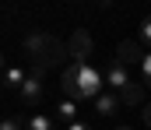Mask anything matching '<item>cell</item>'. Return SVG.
Segmentation results:
<instances>
[{
    "label": "cell",
    "mask_w": 151,
    "mask_h": 130,
    "mask_svg": "<svg viewBox=\"0 0 151 130\" xmlns=\"http://www.w3.org/2000/svg\"><path fill=\"white\" fill-rule=\"evenodd\" d=\"M141 42H148V46H151V14L141 21Z\"/></svg>",
    "instance_id": "cell-11"
},
{
    "label": "cell",
    "mask_w": 151,
    "mask_h": 130,
    "mask_svg": "<svg viewBox=\"0 0 151 130\" xmlns=\"http://www.w3.org/2000/svg\"><path fill=\"white\" fill-rule=\"evenodd\" d=\"M102 78H106V85L113 88V91L127 102V106H141V88L130 81V70H127L119 60H113V63L106 67V74H102Z\"/></svg>",
    "instance_id": "cell-3"
},
{
    "label": "cell",
    "mask_w": 151,
    "mask_h": 130,
    "mask_svg": "<svg viewBox=\"0 0 151 130\" xmlns=\"http://www.w3.org/2000/svg\"><path fill=\"white\" fill-rule=\"evenodd\" d=\"M56 113H60L63 123H77V102H74V98H63V102L56 106Z\"/></svg>",
    "instance_id": "cell-8"
},
{
    "label": "cell",
    "mask_w": 151,
    "mask_h": 130,
    "mask_svg": "<svg viewBox=\"0 0 151 130\" xmlns=\"http://www.w3.org/2000/svg\"><path fill=\"white\" fill-rule=\"evenodd\" d=\"M116 60L123 63V67H130V63H141L144 60V49L137 42H130V39H123V42L116 46Z\"/></svg>",
    "instance_id": "cell-6"
},
{
    "label": "cell",
    "mask_w": 151,
    "mask_h": 130,
    "mask_svg": "<svg viewBox=\"0 0 151 130\" xmlns=\"http://www.w3.org/2000/svg\"><path fill=\"white\" fill-rule=\"evenodd\" d=\"M25 130H56V127H53V120H49L46 113H35V116L25 123Z\"/></svg>",
    "instance_id": "cell-10"
},
{
    "label": "cell",
    "mask_w": 151,
    "mask_h": 130,
    "mask_svg": "<svg viewBox=\"0 0 151 130\" xmlns=\"http://www.w3.org/2000/svg\"><path fill=\"white\" fill-rule=\"evenodd\" d=\"M67 130H91V127H88V123H81V120H77V123H67Z\"/></svg>",
    "instance_id": "cell-14"
},
{
    "label": "cell",
    "mask_w": 151,
    "mask_h": 130,
    "mask_svg": "<svg viewBox=\"0 0 151 130\" xmlns=\"http://www.w3.org/2000/svg\"><path fill=\"white\" fill-rule=\"evenodd\" d=\"M102 81L106 78L84 60H70L63 67V95L74 98V102H95L102 95Z\"/></svg>",
    "instance_id": "cell-1"
},
{
    "label": "cell",
    "mask_w": 151,
    "mask_h": 130,
    "mask_svg": "<svg viewBox=\"0 0 151 130\" xmlns=\"http://www.w3.org/2000/svg\"><path fill=\"white\" fill-rule=\"evenodd\" d=\"M141 74H144V81L151 85V49L144 53V60H141Z\"/></svg>",
    "instance_id": "cell-12"
},
{
    "label": "cell",
    "mask_w": 151,
    "mask_h": 130,
    "mask_svg": "<svg viewBox=\"0 0 151 130\" xmlns=\"http://www.w3.org/2000/svg\"><path fill=\"white\" fill-rule=\"evenodd\" d=\"M67 53H70L74 60H84V63H88V56H91V39H88V32H84V28H77L74 35H70Z\"/></svg>",
    "instance_id": "cell-5"
},
{
    "label": "cell",
    "mask_w": 151,
    "mask_h": 130,
    "mask_svg": "<svg viewBox=\"0 0 151 130\" xmlns=\"http://www.w3.org/2000/svg\"><path fill=\"white\" fill-rule=\"evenodd\" d=\"M119 106H123V98H119L116 91H102V95L95 98V113H99V116H116Z\"/></svg>",
    "instance_id": "cell-7"
},
{
    "label": "cell",
    "mask_w": 151,
    "mask_h": 130,
    "mask_svg": "<svg viewBox=\"0 0 151 130\" xmlns=\"http://www.w3.org/2000/svg\"><path fill=\"white\" fill-rule=\"evenodd\" d=\"M25 53L32 56L35 70L42 74V70H46L49 63H56V60H60V56H63L67 49H63V46L56 42L53 35H28V39H25Z\"/></svg>",
    "instance_id": "cell-2"
},
{
    "label": "cell",
    "mask_w": 151,
    "mask_h": 130,
    "mask_svg": "<svg viewBox=\"0 0 151 130\" xmlns=\"http://www.w3.org/2000/svg\"><path fill=\"white\" fill-rule=\"evenodd\" d=\"M4 70H7V63H4V56H0V74H4Z\"/></svg>",
    "instance_id": "cell-16"
},
{
    "label": "cell",
    "mask_w": 151,
    "mask_h": 130,
    "mask_svg": "<svg viewBox=\"0 0 151 130\" xmlns=\"http://www.w3.org/2000/svg\"><path fill=\"white\" fill-rule=\"evenodd\" d=\"M18 98H21V106H39V98H42V74L39 70H32L25 78V85L18 88Z\"/></svg>",
    "instance_id": "cell-4"
},
{
    "label": "cell",
    "mask_w": 151,
    "mask_h": 130,
    "mask_svg": "<svg viewBox=\"0 0 151 130\" xmlns=\"http://www.w3.org/2000/svg\"><path fill=\"white\" fill-rule=\"evenodd\" d=\"M141 116H144V123H148V130H151V106H144V113H141Z\"/></svg>",
    "instance_id": "cell-15"
},
{
    "label": "cell",
    "mask_w": 151,
    "mask_h": 130,
    "mask_svg": "<svg viewBox=\"0 0 151 130\" xmlns=\"http://www.w3.org/2000/svg\"><path fill=\"white\" fill-rule=\"evenodd\" d=\"M25 78H28V74H25L21 67H7V70H4V85H7V88H21Z\"/></svg>",
    "instance_id": "cell-9"
},
{
    "label": "cell",
    "mask_w": 151,
    "mask_h": 130,
    "mask_svg": "<svg viewBox=\"0 0 151 130\" xmlns=\"http://www.w3.org/2000/svg\"><path fill=\"white\" fill-rule=\"evenodd\" d=\"M0 130H25V127H21V120L7 116V120H0Z\"/></svg>",
    "instance_id": "cell-13"
},
{
    "label": "cell",
    "mask_w": 151,
    "mask_h": 130,
    "mask_svg": "<svg viewBox=\"0 0 151 130\" xmlns=\"http://www.w3.org/2000/svg\"><path fill=\"white\" fill-rule=\"evenodd\" d=\"M116 130H130V127H116Z\"/></svg>",
    "instance_id": "cell-17"
}]
</instances>
